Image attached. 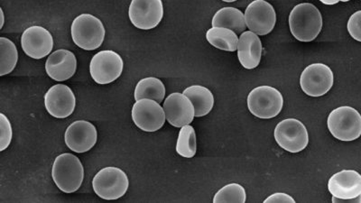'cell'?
I'll return each mask as SVG.
<instances>
[{"label": "cell", "instance_id": "6da1fadb", "mask_svg": "<svg viewBox=\"0 0 361 203\" xmlns=\"http://www.w3.org/2000/svg\"><path fill=\"white\" fill-rule=\"evenodd\" d=\"M290 31L300 42H312L321 33V12L311 3H302L293 8L289 16Z\"/></svg>", "mask_w": 361, "mask_h": 203}, {"label": "cell", "instance_id": "7a4b0ae2", "mask_svg": "<svg viewBox=\"0 0 361 203\" xmlns=\"http://www.w3.org/2000/svg\"><path fill=\"white\" fill-rule=\"evenodd\" d=\"M51 176L61 191L73 193L82 186L85 169L78 157L72 154H62L54 160Z\"/></svg>", "mask_w": 361, "mask_h": 203}, {"label": "cell", "instance_id": "3957f363", "mask_svg": "<svg viewBox=\"0 0 361 203\" xmlns=\"http://www.w3.org/2000/svg\"><path fill=\"white\" fill-rule=\"evenodd\" d=\"M71 31L74 44L86 51L98 49L106 33L102 22L90 14H82L74 19Z\"/></svg>", "mask_w": 361, "mask_h": 203}, {"label": "cell", "instance_id": "277c9868", "mask_svg": "<svg viewBox=\"0 0 361 203\" xmlns=\"http://www.w3.org/2000/svg\"><path fill=\"white\" fill-rule=\"evenodd\" d=\"M130 180L123 170L109 166L103 168L92 180L93 190L99 198L113 201L123 197L127 192Z\"/></svg>", "mask_w": 361, "mask_h": 203}, {"label": "cell", "instance_id": "5b68a950", "mask_svg": "<svg viewBox=\"0 0 361 203\" xmlns=\"http://www.w3.org/2000/svg\"><path fill=\"white\" fill-rule=\"evenodd\" d=\"M327 125L331 134L341 141L356 140L361 135V115L355 109L347 106L331 111Z\"/></svg>", "mask_w": 361, "mask_h": 203}, {"label": "cell", "instance_id": "8992f818", "mask_svg": "<svg viewBox=\"0 0 361 203\" xmlns=\"http://www.w3.org/2000/svg\"><path fill=\"white\" fill-rule=\"evenodd\" d=\"M247 107L257 118H273L281 112L283 98L281 92L273 87H257L248 94Z\"/></svg>", "mask_w": 361, "mask_h": 203}, {"label": "cell", "instance_id": "52a82bcc", "mask_svg": "<svg viewBox=\"0 0 361 203\" xmlns=\"http://www.w3.org/2000/svg\"><path fill=\"white\" fill-rule=\"evenodd\" d=\"M123 59L114 51H99L92 57L90 73L98 85H109L121 77L123 73Z\"/></svg>", "mask_w": 361, "mask_h": 203}, {"label": "cell", "instance_id": "ba28073f", "mask_svg": "<svg viewBox=\"0 0 361 203\" xmlns=\"http://www.w3.org/2000/svg\"><path fill=\"white\" fill-rule=\"evenodd\" d=\"M275 140L283 149L295 154L305 150L308 146L309 135L301 121L295 118H288L276 125Z\"/></svg>", "mask_w": 361, "mask_h": 203}, {"label": "cell", "instance_id": "9c48e42d", "mask_svg": "<svg viewBox=\"0 0 361 203\" xmlns=\"http://www.w3.org/2000/svg\"><path fill=\"white\" fill-rule=\"evenodd\" d=\"M334 83L333 70L324 63H312L306 67L300 78L302 92L310 97L326 94L333 88Z\"/></svg>", "mask_w": 361, "mask_h": 203}, {"label": "cell", "instance_id": "30bf717a", "mask_svg": "<svg viewBox=\"0 0 361 203\" xmlns=\"http://www.w3.org/2000/svg\"><path fill=\"white\" fill-rule=\"evenodd\" d=\"M128 17L135 27L141 30H151L162 21V0H132Z\"/></svg>", "mask_w": 361, "mask_h": 203}, {"label": "cell", "instance_id": "8fae6325", "mask_svg": "<svg viewBox=\"0 0 361 203\" xmlns=\"http://www.w3.org/2000/svg\"><path fill=\"white\" fill-rule=\"evenodd\" d=\"M132 119L138 128L145 132L159 130L166 122V112L160 103L150 99L137 101L132 108Z\"/></svg>", "mask_w": 361, "mask_h": 203}, {"label": "cell", "instance_id": "7c38bea8", "mask_svg": "<svg viewBox=\"0 0 361 203\" xmlns=\"http://www.w3.org/2000/svg\"><path fill=\"white\" fill-rule=\"evenodd\" d=\"M244 15L247 27L257 35H269L275 27V8L265 0H255L251 2Z\"/></svg>", "mask_w": 361, "mask_h": 203}, {"label": "cell", "instance_id": "4fadbf2b", "mask_svg": "<svg viewBox=\"0 0 361 203\" xmlns=\"http://www.w3.org/2000/svg\"><path fill=\"white\" fill-rule=\"evenodd\" d=\"M23 51L29 57L40 60L51 54L54 48L53 37L47 29L39 25L25 29L21 37Z\"/></svg>", "mask_w": 361, "mask_h": 203}, {"label": "cell", "instance_id": "5bb4252c", "mask_svg": "<svg viewBox=\"0 0 361 203\" xmlns=\"http://www.w3.org/2000/svg\"><path fill=\"white\" fill-rule=\"evenodd\" d=\"M45 109L56 118H66L73 114L76 106V99L70 87L56 85L51 87L44 95Z\"/></svg>", "mask_w": 361, "mask_h": 203}, {"label": "cell", "instance_id": "9a60e30c", "mask_svg": "<svg viewBox=\"0 0 361 203\" xmlns=\"http://www.w3.org/2000/svg\"><path fill=\"white\" fill-rule=\"evenodd\" d=\"M163 108L167 121L175 128L191 124L195 117V106L183 93L170 94L164 101Z\"/></svg>", "mask_w": 361, "mask_h": 203}, {"label": "cell", "instance_id": "2e32d148", "mask_svg": "<svg viewBox=\"0 0 361 203\" xmlns=\"http://www.w3.org/2000/svg\"><path fill=\"white\" fill-rule=\"evenodd\" d=\"M97 130L94 125L86 121L73 122L68 127L64 141L66 146L73 152L83 154L88 152L97 143Z\"/></svg>", "mask_w": 361, "mask_h": 203}, {"label": "cell", "instance_id": "e0dca14e", "mask_svg": "<svg viewBox=\"0 0 361 203\" xmlns=\"http://www.w3.org/2000/svg\"><path fill=\"white\" fill-rule=\"evenodd\" d=\"M334 197L349 199L361 195V176L356 171L343 170L335 173L328 183Z\"/></svg>", "mask_w": 361, "mask_h": 203}, {"label": "cell", "instance_id": "ac0fdd59", "mask_svg": "<svg viewBox=\"0 0 361 203\" xmlns=\"http://www.w3.org/2000/svg\"><path fill=\"white\" fill-rule=\"evenodd\" d=\"M77 69V60L71 51L60 49L54 51L45 63V70L51 79L56 82L72 78Z\"/></svg>", "mask_w": 361, "mask_h": 203}, {"label": "cell", "instance_id": "d6986e66", "mask_svg": "<svg viewBox=\"0 0 361 203\" xmlns=\"http://www.w3.org/2000/svg\"><path fill=\"white\" fill-rule=\"evenodd\" d=\"M262 43L252 31L243 32L238 44V61L244 68L252 70L259 66L262 57Z\"/></svg>", "mask_w": 361, "mask_h": 203}, {"label": "cell", "instance_id": "ffe728a7", "mask_svg": "<svg viewBox=\"0 0 361 203\" xmlns=\"http://www.w3.org/2000/svg\"><path fill=\"white\" fill-rule=\"evenodd\" d=\"M212 27H224L231 29L235 33H243L247 28L245 15L238 8H224L216 12L212 21Z\"/></svg>", "mask_w": 361, "mask_h": 203}, {"label": "cell", "instance_id": "44dd1931", "mask_svg": "<svg viewBox=\"0 0 361 203\" xmlns=\"http://www.w3.org/2000/svg\"><path fill=\"white\" fill-rule=\"evenodd\" d=\"M183 94L188 97L195 109V117H204L214 106V97L211 90L201 85H193L185 90Z\"/></svg>", "mask_w": 361, "mask_h": 203}, {"label": "cell", "instance_id": "7402d4cb", "mask_svg": "<svg viewBox=\"0 0 361 203\" xmlns=\"http://www.w3.org/2000/svg\"><path fill=\"white\" fill-rule=\"evenodd\" d=\"M134 95L135 101L150 99L161 103L166 96V87L162 80L154 78V77H148V78L142 79L138 82L135 86Z\"/></svg>", "mask_w": 361, "mask_h": 203}, {"label": "cell", "instance_id": "603a6c76", "mask_svg": "<svg viewBox=\"0 0 361 203\" xmlns=\"http://www.w3.org/2000/svg\"><path fill=\"white\" fill-rule=\"evenodd\" d=\"M206 38L209 44L218 49L235 51L238 50V39L236 33L231 29L212 27L209 29Z\"/></svg>", "mask_w": 361, "mask_h": 203}, {"label": "cell", "instance_id": "cb8c5ba5", "mask_svg": "<svg viewBox=\"0 0 361 203\" xmlns=\"http://www.w3.org/2000/svg\"><path fill=\"white\" fill-rule=\"evenodd\" d=\"M0 75L4 76L13 72L17 66L18 51L11 40L0 37Z\"/></svg>", "mask_w": 361, "mask_h": 203}, {"label": "cell", "instance_id": "d4e9b609", "mask_svg": "<svg viewBox=\"0 0 361 203\" xmlns=\"http://www.w3.org/2000/svg\"><path fill=\"white\" fill-rule=\"evenodd\" d=\"M197 151V141L195 128L192 125H187L180 128L177 140L176 152L180 156L192 158L195 156Z\"/></svg>", "mask_w": 361, "mask_h": 203}, {"label": "cell", "instance_id": "484cf974", "mask_svg": "<svg viewBox=\"0 0 361 203\" xmlns=\"http://www.w3.org/2000/svg\"><path fill=\"white\" fill-rule=\"evenodd\" d=\"M246 191L238 183H231L221 188L216 193L214 199V203L218 202H246Z\"/></svg>", "mask_w": 361, "mask_h": 203}, {"label": "cell", "instance_id": "4316f807", "mask_svg": "<svg viewBox=\"0 0 361 203\" xmlns=\"http://www.w3.org/2000/svg\"><path fill=\"white\" fill-rule=\"evenodd\" d=\"M0 130H1V135H0V151H4L9 147L13 137V130L11 121L6 117L3 113L0 114Z\"/></svg>", "mask_w": 361, "mask_h": 203}, {"label": "cell", "instance_id": "83f0119b", "mask_svg": "<svg viewBox=\"0 0 361 203\" xmlns=\"http://www.w3.org/2000/svg\"><path fill=\"white\" fill-rule=\"evenodd\" d=\"M348 31L351 37L361 42V11L354 13L348 22Z\"/></svg>", "mask_w": 361, "mask_h": 203}, {"label": "cell", "instance_id": "f1b7e54d", "mask_svg": "<svg viewBox=\"0 0 361 203\" xmlns=\"http://www.w3.org/2000/svg\"><path fill=\"white\" fill-rule=\"evenodd\" d=\"M265 203H274V202H286V203H295V199H293L291 196L286 195V193L276 192L269 196V198L264 201Z\"/></svg>", "mask_w": 361, "mask_h": 203}, {"label": "cell", "instance_id": "f546056e", "mask_svg": "<svg viewBox=\"0 0 361 203\" xmlns=\"http://www.w3.org/2000/svg\"><path fill=\"white\" fill-rule=\"evenodd\" d=\"M333 202L337 203V202H357L361 203V195L357 196V197L354 199H343L336 197H333Z\"/></svg>", "mask_w": 361, "mask_h": 203}, {"label": "cell", "instance_id": "4dcf8cb0", "mask_svg": "<svg viewBox=\"0 0 361 203\" xmlns=\"http://www.w3.org/2000/svg\"><path fill=\"white\" fill-rule=\"evenodd\" d=\"M320 1L324 3V4L329 6L335 5L338 3V0H320Z\"/></svg>", "mask_w": 361, "mask_h": 203}, {"label": "cell", "instance_id": "1f68e13d", "mask_svg": "<svg viewBox=\"0 0 361 203\" xmlns=\"http://www.w3.org/2000/svg\"><path fill=\"white\" fill-rule=\"evenodd\" d=\"M222 1L230 3L237 1V0H222Z\"/></svg>", "mask_w": 361, "mask_h": 203}, {"label": "cell", "instance_id": "d6a6232c", "mask_svg": "<svg viewBox=\"0 0 361 203\" xmlns=\"http://www.w3.org/2000/svg\"><path fill=\"white\" fill-rule=\"evenodd\" d=\"M1 13H2V24H1V27H3V23H4V14H3V11L1 9Z\"/></svg>", "mask_w": 361, "mask_h": 203}, {"label": "cell", "instance_id": "836d02e7", "mask_svg": "<svg viewBox=\"0 0 361 203\" xmlns=\"http://www.w3.org/2000/svg\"><path fill=\"white\" fill-rule=\"evenodd\" d=\"M338 1L348 2V1H350V0H338Z\"/></svg>", "mask_w": 361, "mask_h": 203}]
</instances>
